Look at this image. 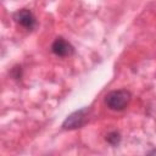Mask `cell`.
<instances>
[{
  "instance_id": "1",
  "label": "cell",
  "mask_w": 156,
  "mask_h": 156,
  "mask_svg": "<svg viewBox=\"0 0 156 156\" xmlns=\"http://www.w3.org/2000/svg\"><path fill=\"white\" fill-rule=\"evenodd\" d=\"M132 94L126 89H118L110 91L105 96V104L110 110L113 111H122L124 110L128 104L130 102Z\"/></svg>"
},
{
  "instance_id": "5",
  "label": "cell",
  "mask_w": 156,
  "mask_h": 156,
  "mask_svg": "<svg viewBox=\"0 0 156 156\" xmlns=\"http://www.w3.org/2000/svg\"><path fill=\"white\" fill-rule=\"evenodd\" d=\"M106 141L110 143L111 145H117L119 141H121V134L116 130L113 132H110L107 135H106Z\"/></svg>"
},
{
  "instance_id": "3",
  "label": "cell",
  "mask_w": 156,
  "mask_h": 156,
  "mask_svg": "<svg viewBox=\"0 0 156 156\" xmlns=\"http://www.w3.org/2000/svg\"><path fill=\"white\" fill-rule=\"evenodd\" d=\"M13 20L17 24H20L21 27L26 28V29H32L34 28L35 23H37V20H35V16L33 15V12L28 9H22V10H18L15 15H13Z\"/></svg>"
},
{
  "instance_id": "4",
  "label": "cell",
  "mask_w": 156,
  "mask_h": 156,
  "mask_svg": "<svg viewBox=\"0 0 156 156\" xmlns=\"http://www.w3.org/2000/svg\"><path fill=\"white\" fill-rule=\"evenodd\" d=\"M51 51L60 57H67L73 54V46L63 38H56L51 44Z\"/></svg>"
},
{
  "instance_id": "2",
  "label": "cell",
  "mask_w": 156,
  "mask_h": 156,
  "mask_svg": "<svg viewBox=\"0 0 156 156\" xmlns=\"http://www.w3.org/2000/svg\"><path fill=\"white\" fill-rule=\"evenodd\" d=\"M88 113H89V108L87 107L74 111L63 121L62 128L66 130H73V129L83 127L88 121Z\"/></svg>"
},
{
  "instance_id": "6",
  "label": "cell",
  "mask_w": 156,
  "mask_h": 156,
  "mask_svg": "<svg viewBox=\"0 0 156 156\" xmlns=\"http://www.w3.org/2000/svg\"><path fill=\"white\" fill-rule=\"evenodd\" d=\"M11 74H12V77H13V78L18 79V78L21 77V67L16 66L15 68H12V71H11Z\"/></svg>"
}]
</instances>
